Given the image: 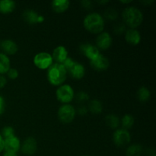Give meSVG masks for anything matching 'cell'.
Returning <instances> with one entry per match:
<instances>
[{"instance_id": "cell-1", "label": "cell", "mask_w": 156, "mask_h": 156, "mask_svg": "<svg viewBox=\"0 0 156 156\" xmlns=\"http://www.w3.org/2000/svg\"><path fill=\"white\" fill-rule=\"evenodd\" d=\"M67 71L62 64L53 63L47 69V78L48 82L53 86L63 85L67 78Z\"/></svg>"}, {"instance_id": "cell-2", "label": "cell", "mask_w": 156, "mask_h": 156, "mask_svg": "<svg viewBox=\"0 0 156 156\" xmlns=\"http://www.w3.org/2000/svg\"><path fill=\"white\" fill-rule=\"evenodd\" d=\"M122 17L124 24L132 29H136L140 26L143 21V12L134 6L126 8L122 13Z\"/></svg>"}, {"instance_id": "cell-3", "label": "cell", "mask_w": 156, "mask_h": 156, "mask_svg": "<svg viewBox=\"0 0 156 156\" xmlns=\"http://www.w3.org/2000/svg\"><path fill=\"white\" fill-rule=\"evenodd\" d=\"M83 25L90 33L101 34L105 28V20L99 13H89L84 18Z\"/></svg>"}, {"instance_id": "cell-4", "label": "cell", "mask_w": 156, "mask_h": 156, "mask_svg": "<svg viewBox=\"0 0 156 156\" xmlns=\"http://www.w3.org/2000/svg\"><path fill=\"white\" fill-rule=\"evenodd\" d=\"M76 110L73 105L69 104L61 105L57 112L58 119L64 124L72 123L76 117Z\"/></svg>"}, {"instance_id": "cell-5", "label": "cell", "mask_w": 156, "mask_h": 156, "mask_svg": "<svg viewBox=\"0 0 156 156\" xmlns=\"http://www.w3.org/2000/svg\"><path fill=\"white\" fill-rule=\"evenodd\" d=\"M56 99L63 105L69 104L75 97V92L71 85L63 84L58 87L56 91Z\"/></svg>"}, {"instance_id": "cell-6", "label": "cell", "mask_w": 156, "mask_h": 156, "mask_svg": "<svg viewBox=\"0 0 156 156\" xmlns=\"http://www.w3.org/2000/svg\"><path fill=\"white\" fill-rule=\"evenodd\" d=\"M51 54L47 52H40L34 57V64L37 68L46 70L53 63Z\"/></svg>"}, {"instance_id": "cell-7", "label": "cell", "mask_w": 156, "mask_h": 156, "mask_svg": "<svg viewBox=\"0 0 156 156\" xmlns=\"http://www.w3.org/2000/svg\"><path fill=\"white\" fill-rule=\"evenodd\" d=\"M130 133L126 129H117L113 134V142L117 147H123L130 143Z\"/></svg>"}, {"instance_id": "cell-8", "label": "cell", "mask_w": 156, "mask_h": 156, "mask_svg": "<svg viewBox=\"0 0 156 156\" xmlns=\"http://www.w3.org/2000/svg\"><path fill=\"white\" fill-rule=\"evenodd\" d=\"M113 38L108 32H101L96 38V47L99 50H106L111 47Z\"/></svg>"}, {"instance_id": "cell-9", "label": "cell", "mask_w": 156, "mask_h": 156, "mask_svg": "<svg viewBox=\"0 0 156 156\" xmlns=\"http://www.w3.org/2000/svg\"><path fill=\"white\" fill-rule=\"evenodd\" d=\"M37 149V143L36 140L33 137H27L21 145V149L22 153L26 155H32L36 152Z\"/></svg>"}, {"instance_id": "cell-10", "label": "cell", "mask_w": 156, "mask_h": 156, "mask_svg": "<svg viewBox=\"0 0 156 156\" xmlns=\"http://www.w3.org/2000/svg\"><path fill=\"white\" fill-rule=\"evenodd\" d=\"M21 141L16 136L4 140L5 152L17 153L21 149Z\"/></svg>"}, {"instance_id": "cell-11", "label": "cell", "mask_w": 156, "mask_h": 156, "mask_svg": "<svg viewBox=\"0 0 156 156\" xmlns=\"http://www.w3.org/2000/svg\"><path fill=\"white\" fill-rule=\"evenodd\" d=\"M90 65L96 71H105L109 67L110 62L106 56L100 54L95 59L90 61Z\"/></svg>"}, {"instance_id": "cell-12", "label": "cell", "mask_w": 156, "mask_h": 156, "mask_svg": "<svg viewBox=\"0 0 156 156\" xmlns=\"http://www.w3.org/2000/svg\"><path fill=\"white\" fill-rule=\"evenodd\" d=\"M79 49L82 53H83L90 61L95 59L101 54L100 50L96 47V46L91 44H82Z\"/></svg>"}, {"instance_id": "cell-13", "label": "cell", "mask_w": 156, "mask_h": 156, "mask_svg": "<svg viewBox=\"0 0 156 156\" xmlns=\"http://www.w3.org/2000/svg\"><path fill=\"white\" fill-rule=\"evenodd\" d=\"M22 17L24 21L30 24H37L38 23H42L44 21V17L40 15L37 12L31 9H27L22 14Z\"/></svg>"}, {"instance_id": "cell-14", "label": "cell", "mask_w": 156, "mask_h": 156, "mask_svg": "<svg viewBox=\"0 0 156 156\" xmlns=\"http://www.w3.org/2000/svg\"><path fill=\"white\" fill-rule=\"evenodd\" d=\"M0 48L4 54L7 56H12L18 52V47L16 43L12 40L6 39L0 43Z\"/></svg>"}, {"instance_id": "cell-15", "label": "cell", "mask_w": 156, "mask_h": 156, "mask_svg": "<svg viewBox=\"0 0 156 156\" xmlns=\"http://www.w3.org/2000/svg\"><path fill=\"white\" fill-rule=\"evenodd\" d=\"M67 73H69L73 79H76V80H79V79H82L85 76V68L82 63L75 61L73 66L67 72Z\"/></svg>"}, {"instance_id": "cell-16", "label": "cell", "mask_w": 156, "mask_h": 156, "mask_svg": "<svg viewBox=\"0 0 156 156\" xmlns=\"http://www.w3.org/2000/svg\"><path fill=\"white\" fill-rule=\"evenodd\" d=\"M51 56L56 63L62 64L68 58V51L63 46H58L53 50Z\"/></svg>"}, {"instance_id": "cell-17", "label": "cell", "mask_w": 156, "mask_h": 156, "mask_svg": "<svg viewBox=\"0 0 156 156\" xmlns=\"http://www.w3.org/2000/svg\"><path fill=\"white\" fill-rule=\"evenodd\" d=\"M125 40L130 45H138L141 41V34L136 29L129 28L125 32Z\"/></svg>"}, {"instance_id": "cell-18", "label": "cell", "mask_w": 156, "mask_h": 156, "mask_svg": "<svg viewBox=\"0 0 156 156\" xmlns=\"http://www.w3.org/2000/svg\"><path fill=\"white\" fill-rule=\"evenodd\" d=\"M70 2L68 0H54L51 2L53 10L56 13L62 14L65 12L69 7Z\"/></svg>"}, {"instance_id": "cell-19", "label": "cell", "mask_w": 156, "mask_h": 156, "mask_svg": "<svg viewBox=\"0 0 156 156\" xmlns=\"http://www.w3.org/2000/svg\"><path fill=\"white\" fill-rule=\"evenodd\" d=\"M15 9V2L12 0H1L0 1V13L7 15Z\"/></svg>"}, {"instance_id": "cell-20", "label": "cell", "mask_w": 156, "mask_h": 156, "mask_svg": "<svg viewBox=\"0 0 156 156\" xmlns=\"http://www.w3.org/2000/svg\"><path fill=\"white\" fill-rule=\"evenodd\" d=\"M11 67L10 59L7 55L0 53V75H4L8 73Z\"/></svg>"}, {"instance_id": "cell-21", "label": "cell", "mask_w": 156, "mask_h": 156, "mask_svg": "<svg viewBox=\"0 0 156 156\" xmlns=\"http://www.w3.org/2000/svg\"><path fill=\"white\" fill-rule=\"evenodd\" d=\"M105 123L111 129H117L120 126V119L115 114H108L105 117Z\"/></svg>"}, {"instance_id": "cell-22", "label": "cell", "mask_w": 156, "mask_h": 156, "mask_svg": "<svg viewBox=\"0 0 156 156\" xmlns=\"http://www.w3.org/2000/svg\"><path fill=\"white\" fill-rule=\"evenodd\" d=\"M88 110L94 114H98L103 111V105L101 102L98 100H91L88 105Z\"/></svg>"}, {"instance_id": "cell-23", "label": "cell", "mask_w": 156, "mask_h": 156, "mask_svg": "<svg viewBox=\"0 0 156 156\" xmlns=\"http://www.w3.org/2000/svg\"><path fill=\"white\" fill-rule=\"evenodd\" d=\"M143 153V146L140 144H133L126 149V156H140Z\"/></svg>"}, {"instance_id": "cell-24", "label": "cell", "mask_w": 156, "mask_h": 156, "mask_svg": "<svg viewBox=\"0 0 156 156\" xmlns=\"http://www.w3.org/2000/svg\"><path fill=\"white\" fill-rule=\"evenodd\" d=\"M134 122H135V119L133 116L129 114H125L121 119V125L123 126V129H126V130L129 129L133 126Z\"/></svg>"}, {"instance_id": "cell-25", "label": "cell", "mask_w": 156, "mask_h": 156, "mask_svg": "<svg viewBox=\"0 0 156 156\" xmlns=\"http://www.w3.org/2000/svg\"><path fill=\"white\" fill-rule=\"evenodd\" d=\"M150 91H149V88L145 86L140 88V89L137 91V97H138L139 100L142 102H146L149 101V99L150 98Z\"/></svg>"}, {"instance_id": "cell-26", "label": "cell", "mask_w": 156, "mask_h": 156, "mask_svg": "<svg viewBox=\"0 0 156 156\" xmlns=\"http://www.w3.org/2000/svg\"><path fill=\"white\" fill-rule=\"evenodd\" d=\"M1 136H2V138L4 139H8L10 138V137L14 136L15 135V129L12 126H4L2 128L1 131Z\"/></svg>"}, {"instance_id": "cell-27", "label": "cell", "mask_w": 156, "mask_h": 156, "mask_svg": "<svg viewBox=\"0 0 156 156\" xmlns=\"http://www.w3.org/2000/svg\"><path fill=\"white\" fill-rule=\"evenodd\" d=\"M105 17L108 20H110V21H114L118 17V13H117V12L115 9H108V10L105 11Z\"/></svg>"}, {"instance_id": "cell-28", "label": "cell", "mask_w": 156, "mask_h": 156, "mask_svg": "<svg viewBox=\"0 0 156 156\" xmlns=\"http://www.w3.org/2000/svg\"><path fill=\"white\" fill-rule=\"evenodd\" d=\"M89 99V95L85 91H79L76 95V100L79 102H85Z\"/></svg>"}, {"instance_id": "cell-29", "label": "cell", "mask_w": 156, "mask_h": 156, "mask_svg": "<svg viewBox=\"0 0 156 156\" xmlns=\"http://www.w3.org/2000/svg\"><path fill=\"white\" fill-rule=\"evenodd\" d=\"M6 74H7L8 77H9V79H12V80H14V79H16L18 77L19 73H18V71L16 69L10 68V69L8 71V73H6Z\"/></svg>"}, {"instance_id": "cell-30", "label": "cell", "mask_w": 156, "mask_h": 156, "mask_svg": "<svg viewBox=\"0 0 156 156\" xmlns=\"http://www.w3.org/2000/svg\"><path fill=\"white\" fill-rule=\"evenodd\" d=\"M74 62H75V60H73L72 58L68 57L66 59L65 61H64L63 62H62V65L63 66L64 68H65L66 69V71L68 72L69 70L70 69L72 68V66H73Z\"/></svg>"}, {"instance_id": "cell-31", "label": "cell", "mask_w": 156, "mask_h": 156, "mask_svg": "<svg viewBox=\"0 0 156 156\" xmlns=\"http://www.w3.org/2000/svg\"><path fill=\"white\" fill-rule=\"evenodd\" d=\"M114 32L117 34H121L126 32V26L124 24H117L114 27Z\"/></svg>"}, {"instance_id": "cell-32", "label": "cell", "mask_w": 156, "mask_h": 156, "mask_svg": "<svg viewBox=\"0 0 156 156\" xmlns=\"http://www.w3.org/2000/svg\"><path fill=\"white\" fill-rule=\"evenodd\" d=\"M5 101L2 96L0 95V116L5 112Z\"/></svg>"}, {"instance_id": "cell-33", "label": "cell", "mask_w": 156, "mask_h": 156, "mask_svg": "<svg viewBox=\"0 0 156 156\" xmlns=\"http://www.w3.org/2000/svg\"><path fill=\"white\" fill-rule=\"evenodd\" d=\"M88 108H87L85 106H80L77 109V113L81 116L86 115L87 113H88Z\"/></svg>"}, {"instance_id": "cell-34", "label": "cell", "mask_w": 156, "mask_h": 156, "mask_svg": "<svg viewBox=\"0 0 156 156\" xmlns=\"http://www.w3.org/2000/svg\"><path fill=\"white\" fill-rule=\"evenodd\" d=\"M81 5L83 8L88 9H91V6H92V2L91 1H88V0H83V1L81 2Z\"/></svg>"}, {"instance_id": "cell-35", "label": "cell", "mask_w": 156, "mask_h": 156, "mask_svg": "<svg viewBox=\"0 0 156 156\" xmlns=\"http://www.w3.org/2000/svg\"><path fill=\"white\" fill-rule=\"evenodd\" d=\"M7 84V79L2 75H0V89L4 88Z\"/></svg>"}, {"instance_id": "cell-36", "label": "cell", "mask_w": 156, "mask_h": 156, "mask_svg": "<svg viewBox=\"0 0 156 156\" xmlns=\"http://www.w3.org/2000/svg\"><path fill=\"white\" fill-rule=\"evenodd\" d=\"M4 150V139L0 134V153Z\"/></svg>"}, {"instance_id": "cell-37", "label": "cell", "mask_w": 156, "mask_h": 156, "mask_svg": "<svg viewBox=\"0 0 156 156\" xmlns=\"http://www.w3.org/2000/svg\"><path fill=\"white\" fill-rule=\"evenodd\" d=\"M2 156H18V155H17V153H13V152H5Z\"/></svg>"}, {"instance_id": "cell-38", "label": "cell", "mask_w": 156, "mask_h": 156, "mask_svg": "<svg viewBox=\"0 0 156 156\" xmlns=\"http://www.w3.org/2000/svg\"><path fill=\"white\" fill-rule=\"evenodd\" d=\"M132 2V0H129V1H120V2L123 3V4H129V3H131Z\"/></svg>"}, {"instance_id": "cell-39", "label": "cell", "mask_w": 156, "mask_h": 156, "mask_svg": "<svg viewBox=\"0 0 156 156\" xmlns=\"http://www.w3.org/2000/svg\"><path fill=\"white\" fill-rule=\"evenodd\" d=\"M98 2L99 3V4H106V3H108L109 2V1H101V2Z\"/></svg>"}, {"instance_id": "cell-40", "label": "cell", "mask_w": 156, "mask_h": 156, "mask_svg": "<svg viewBox=\"0 0 156 156\" xmlns=\"http://www.w3.org/2000/svg\"><path fill=\"white\" fill-rule=\"evenodd\" d=\"M83 156H88V155H83Z\"/></svg>"}]
</instances>
